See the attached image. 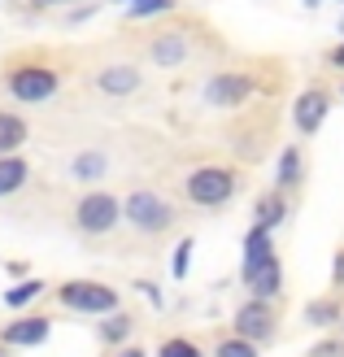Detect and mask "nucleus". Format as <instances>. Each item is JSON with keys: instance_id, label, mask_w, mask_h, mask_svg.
<instances>
[{"instance_id": "obj_32", "label": "nucleus", "mask_w": 344, "mask_h": 357, "mask_svg": "<svg viewBox=\"0 0 344 357\" xmlns=\"http://www.w3.org/2000/svg\"><path fill=\"white\" fill-rule=\"evenodd\" d=\"M340 331H344V318H340Z\"/></svg>"}, {"instance_id": "obj_27", "label": "nucleus", "mask_w": 344, "mask_h": 357, "mask_svg": "<svg viewBox=\"0 0 344 357\" xmlns=\"http://www.w3.org/2000/svg\"><path fill=\"white\" fill-rule=\"evenodd\" d=\"M331 288H336V292H344V248H340L336 261H331Z\"/></svg>"}, {"instance_id": "obj_8", "label": "nucleus", "mask_w": 344, "mask_h": 357, "mask_svg": "<svg viewBox=\"0 0 344 357\" xmlns=\"http://www.w3.org/2000/svg\"><path fill=\"white\" fill-rule=\"evenodd\" d=\"M257 92V75L244 66H231V70H214V75L201 83V100L214 105V109H244Z\"/></svg>"}, {"instance_id": "obj_12", "label": "nucleus", "mask_w": 344, "mask_h": 357, "mask_svg": "<svg viewBox=\"0 0 344 357\" xmlns=\"http://www.w3.org/2000/svg\"><path fill=\"white\" fill-rule=\"evenodd\" d=\"M240 283H244V292L257 296V301H279L283 296V261H279V253L270 257L266 266H257V271L240 275Z\"/></svg>"}, {"instance_id": "obj_24", "label": "nucleus", "mask_w": 344, "mask_h": 357, "mask_svg": "<svg viewBox=\"0 0 344 357\" xmlns=\"http://www.w3.org/2000/svg\"><path fill=\"white\" fill-rule=\"evenodd\" d=\"M157 357H209L196 340H188V335H166V340L157 344Z\"/></svg>"}, {"instance_id": "obj_15", "label": "nucleus", "mask_w": 344, "mask_h": 357, "mask_svg": "<svg viewBox=\"0 0 344 357\" xmlns=\"http://www.w3.org/2000/svg\"><path fill=\"white\" fill-rule=\"evenodd\" d=\"M270 257H275V231H266V227L253 222V227H248V236H244V261H240V275L257 271V266H266Z\"/></svg>"}, {"instance_id": "obj_26", "label": "nucleus", "mask_w": 344, "mask_h": 357, "mask_svg": "<svg viewBox=\"0 0 344 357\" xmlns=\"http://www.w3.org/2000/svg\"><path fill=\"white\" fill-rule=\"evenodd\" d=\"M192 248H196L192 240H179V248H174V271H170L174 279H184V275H188V261H192Z\"/></svg>"}, {"instance_id": "obj_10", "label": "nucleus", "mask_w": 344, "mask_h": 357, "mask_svg": "<svg viewBox=\"0 0 344 357\" xmlns=\"http://www.w3.org/2000/svg\"><path fill=\"white\" fill-rule=\"evenodd\" d=\"M327 114H331V92H327L322 83H310V87H305V92L292 100V127H297L305 139L322 131Z\"/></svg>"}, {"instance_id": "obj_31", "label": "nucleus", "mask_w": 344, "mask_h": 357, "mask_svg": "<svg viewBox=\"0 0 344 357\" xmlns=\"http://www.w3.org/2000/svg\"><path fill=\"white\" fill-rule=\"evenodd\" d=\"M336 31H340V35H344V17H340V26H336Z\"/></svg>"}, {"instance_id": "obj_2", "label": "nucleus", "mask_w": 344, "mask_h": 357, "mask_svg": "<svg viewBox=\"0 0 344 357\" xmlns=\"http://www.w3.org/2000/svg\"><path fill=\"white\" fill-rule=\"evenodd\" d=\"M196 40H201V26L188 22V17H170V22H161V26H153L144 35V57L153 66H161V70H179L201 52Z\"/></svg>"}, {"instance_id": "obj_1", "label": "nucleus", "mask_w": 344, "mask_h": 357, "mask_svg": "<svg viewBox=\"0 0 344 357\" xmlns=\"http://www.w3.org/2000/svg\"><path fill=\"white\" fill-rule=\"evenodd\" d=\"M118 201H122V222L131 227L135 236L157 240V236H170L179 227V205L157 188H131L126 196H118Z\"/></svg>"}, {"instance_id": "obj_5", "label": "nucleus", "mask_w": 344, "mask_h": 357, "mask_svg": "<svg viewBox=\"0 0 344 357\" xmlns=\"http://www.w3.org/2000/svg\"><path fill=\"white\" fill-rule=\"evenodd\" d=\"M70 222H75L79 236L105 240L122 227V201L105 188H83V196L75 201V209H70Z\"/></svg>"}, {"instance_id": "obj_19", "label": "nucleus", "mask_w": 344, "mask_h": 357, "mask_svg": "<svg viewBox=\"0 0 344 357\" xmlns=\"http://www.w3.org/2000/svg\"><path fill=\"white\" fill-rule=\"evenodd\" d=\"M31 183V162L22 153H9L0 157V201H9V196H17Z\"/></svg>"}, {"instance_id": "obj_17", "label": "nucleus", "mask_w": 344, "mask_h": 357, "mask_svg": "<svg viewBox=\"0 0 344 357\" xmlns=\"http://www.w3.org/2000/svg\"><path fill=\"white\" fill-rule=\"evenodd\" d=\"M287 209H292V201H287V192L270 188V192H262V196H257V205H253V222H257V227H266V231H275V227H283Z\"/></svg>"}, {"instance_id": "obj_6", "label": "nucleus", "mask_w": 344, "mask_h": 357, "mask_svg": "<svg viewBox=\"0 0 344 357\" xmlns=\"http://www.w3.org/2000/svg\"><path fill=\"white\" fill-rule=\"evenodd\" d=\"M52 301L61 310H75V314H87V318H105L122 310V296L110 288V283H96V279H70V283H57L52 288Z\"/></svg>"}, {"instance_id": "obj_34", "label": "nucleus", "mask_w": 344, "mask_h": 357, "mask_svg": "<svg viewBox=\"0 0 344 357\" xmlns=\"http://www.w3.org/2000/svg\"><path fill=\"white\" fill-rule=\"evenodd\" d=\"M114 5H122V0H114Z\"/></svg>"}, {"instance_id": "obj_29", "label": "nucleus", "mask_w": 344, "mask_h": 357, "mask_svg": "<svg viewBox=\"0 0 344 357\" xmlns=\"http://www.w3.org/2000/svg\"><path fill=\"white\" fill-rule=\"evenodd\" d=\"M327 66H331V70H340V75H344V40H340V44H336V48L327 52Z\"/></svg>"}, {"instance_id": "obj_18", "label": "nucleus", "mask_w": 344, "mask_h": 357, "mask_svg": "<svg viewBox=\"0 0 344 357\" xmlns=\"http://www.w3.org/2000/svg\"><path fill=\"white\" fill-rule=\"evenodd\" d=\"M340 318H344V301H340V292H327V296L305 301V323H310V327L327 331V327H340Z\"/></svg>"}, {"instance_id": "obj_3", "label": "nucleus", "mask_w": 344, "mask_h": 357, "mask_svg": "<svg viewBox=\"0 0 344 357\" xmlns=\"http://www.w3.org/2000/svg\"><path fill=\"white\" fill-rule=\"evenodd\" d=\"M5 87L17 105H44L61 92V70L44 57H17L5 66Z\"/></svg>"}, {"instance_id": "obj_25", "label": "nucleus", "mask_w": 344, "mask_h": 357, "mask_svg": "<svg viewBox=\"0 0 344 357\" xmlns=\"http://www.w3.org/2000/svg\"><path fill=\"white\" fill-rule=\"evenodd\" d=\"M305 357H344V335H327V340H318Z\"/></svg>"}, {"instance_id": "obj_7", "label": "nucleus", "mask_w": 344, "mask_h": 357, "mask_svg": "<svg viewBox=\"0 0 344 357\" xmlns=\"http://www.w3.org/2000/svg\"><path fill=\"white\" fill-rule=\"evenodd\" d=\"M231 331L240 335V340L257 344V349H262V344H275L279 331H283V323H279V301H257V296H248L244 305H235Z\"/></svg>"}, {"instance_id": "obj_9", "label": "nucleus", "mask_w": 344, "mask_h": 357, "mask_svg": "<svg viewBox=\"0 0 344 357\" xmlns=\"http://www.w3.org/2000/svg\"><path fill=\"white\" fill-rule=\"evenodd\" d=\"M87 83H92V92L110 96V100H131L144 92V70L135 61H105L87 75Z\"/></svg>"}, {"instance_id": "obj_30", "label": "nucleus", "mask_w": 344, "mask_h": 357, "mask_svg": "<svg viewBox=\"0 0 344 357\" xmlns=\"http://www.w3.org/2000/svg\"><path fill=\"white\" fill-rule=\"evenodd\" d=\"M0 357H9V349H5V344H0Z\"/></svg>"}, {"instance_id": "obj_23", "label": "nucleus", "mask_w": 344, "mask_h": 357, "mask_svg": "<svg viewBox=\"0 0 344 357\" xmlns=\"http://www.w3.org/2000/svg\"><path fill=\"white\" fill-rule=\"evenodd\" d=\"M174 13V0H131L126 5V17L131 22H144V17H170Z\"/></svg>"}, {"instance_id": "obj_35", "label": "nucleus", "mask_w": 344, "mask_h": 357, "mask_svg": "<svg viewBox=\"0 0 344 357\" xmlns=\"http://www.w3.org/2000/svg\"><path fill=\"white\" fill-rule=\"evenodd\" d=\"M340 92H344V87H340Z\"/></svg>"}, {"instance_id": "obj_4", "label": "nucleus", "mask_w": 344, "mask_h": 357, "mask_svg": "<svg viewBox=\"0 0 344 357\" xmlns=\"http://www.w3.org/2000/svg\"><path fill=\"white\" fill-rule=\"evenodd\" d=\"M240 170L235 166H196L188 178H184V201L192 209H223L235 201V192H240Z\"/></svg>"}, {"instance_id": "obj_21", "label": "nucleus", "mask_w": 344, "mask_h": 357, "mask_svg": "<svg viewBox=\"0 0 344 357\" xmlns=\"http://www.w3.org/2000/svg\"><path fill=\"white\" fill-rule=\"evenodd\" d=\"M209 357H262V349H257V344H248V340H240V335H235V331L227 327V331L214 335Z\"/></svg>"}, {"instance_id": "obj_22", "label": "nucleus", "mask_w": 344, "mask_h": 357, "mask_svg": "<svg viewBox=\"0 0 344 357\" xmlns=\"http://www.w3.org/2000/svg\"><path fill=\"white\" fill-rule=\"evenodd\" d=\"M40 292H48V283L44 279H27V283H13V288L5 292V305L9 310H22V305H31Z\"/></svg>"}, {"instance_id": "obj_20", "label": "nucleus", "mask_w": 344, "mask_h": 357, "mask_svg": "<svg viewBox=\"0 0 344 357\" xmlns=\"http://www.w3.org/2000/svg\"><path fill=\"white\" fill-rule=\"evenodd\" d=\"M31 139V127H27V118L22 114H13V109H0V157H9V153H22V144Z\"/></svg>"}, {"instance_id": "obj_16", "label": "nucleus", "mask_w": 344, "mask_h": 357, "mask_svg": "<svg viewBox=\"0 0 344 357\" xmlns=\"http://www.w3.org/2000/svg\"><path fill=\"white\" fill-rule=\"evenodd\" d=\"M131 335H135V314H126V310H114V314L96 318V340H100L105 349L131 344Z\"/></svg>"}, {"instance_id": "obj_28", "label": "nucleus", "mask_w": 344, "mask_h": 357, "mask_svg": "<svg viewBox=\"0 0 344 357\" xmlns=\"http://www.w3.org/2000/svg\"><path fill=\"white\" fill-rule=\"evenodd\" d=\"M105 357H149V353H144L140 344H118V349H110Z\"/></svg>"}, {"instance_id": "obj_13", "label": "nucleus", "mask_w": 344, "mask_h": 357, "mask_svg": "<svg viewBox=\"0 0 344 357\" xmlns=\"http://www.w3.org/2000/svg\"><path fill=\"white\" fill-rule=\"evenodd\" d=\"M105 170H110V157H105V149H83L70 157L66 166V178L79 188H96V178H105Z\"/></svg>"}, {"instance_id": "obj_33", "label": "nucleus", "mask_w": 344, "mask_h": 357, "mask_svg": "<svg viewBox=\"0 0 344 357\" xmlns=\"http://www.w3.org/2000/svg\"><path fill=\"white\" fill-rule=\"evenodd\" d=\"M305 5H314V0H305Z\"/></svg>"}, {"instance_id": "obj_14", "label": "nucleus", "mask_w": 344, "mask_h": 357, "mask_svg": "<svg viewBox=\"0 0 344 357\" xmlns=\"http://www.w3.org/2000/svg\"><path fill=\"white\" fill-rule=\"evenodd\" d=\"M301 183H305V153H301V144H283L279 162H275V188L292 196Z\"/></svg>"}, {"instance_id": "obj_11", "label": "nucleus", "mask_w": 344, "mask_h": 357, "mask_svg": "<svg viewBox=\"0 0 344 357\" xmlns=\"http://www.w3.org/2000/svg\"><path fill=\"white\" fill-rule=\"evenodd\" d=\"M48 335H52V318L44 310H27L22 318L0 327V344L5 349H40Z\"/></svg>"}]
</instances>
